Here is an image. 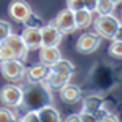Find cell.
Instances as JSON below:
<instances>
[{"instance_id": "603a6c76", "label": "cell", "mask_w": 122, "mask_h": 122, "mask_svg": "<svg viewBox=\"0 0 122 122\" xmlns=\"http://www.w3.org/2000/svg\"><path fill=\"white\" fill-rule=\"evenodd\" d=\"M11 59H16L15 52H13L5 42L0 44V62H2V60H11Z\"/></svg>"}, {"instance_id": "1f68e13d", "label": "cell", "mask_w": 122, "mask_h": 122, "mask_svg": "<svg viewBox=\"0 0 122 122\" xmlns=\"http://www.w3.org/2000/svg\"><path fill=\"white\" fill-rule=\"evenodd\" d=\"M112 41H121L122 42V23H121V26H119V29L116 31V34H114V39Z\"/></svg>"}, {"instance_id": "ac0fdd59", "label": "cell", "mask_w": 122, "mask_h": 122, "mask_svg": "<svg viewBox=\"0 0 122 122\" xmlns=\"http://www.w3.org/2000/svg\"><path fill=\"white\" fill-rule=\"evenodd\" d=\"M51 72H56V73H60V75H67V76H72L73 72H75V67L70 60L67 59H60L59 62H56L52 67H49Z\"/></svg>"}, {"instance_id": "5bb4252c", "label": "cell", "mask_w": 122, "mask_h": 122, "mask_svg": "<svg viewBox=\"0 0 122 122\" xmlns=\"http://www.w3.org/2000/svg\"><path fill=\"white\" fill-rule=\"evenodd\" d=\"M44 83H46L51 90H60V88H64L67 83H70V76L60 75V73H56V72H49V75L46 76Z\"/></svg>"}, {"instance_id": "d6986e66", "label": "cell", "mask_w": 122, "mask_h": 122, "mask_svg": "<svg viewBox=\"0 0 122 122\" xmlns=\"http://www.w3.org/2000/svg\"><path fill=\"white\" fill-rule=\"evenodd\" d=\"M114 8H116V5L111 3L109 0H98L94 11H96L98 15H112Z\"/></svg>"}, {"instance_id": "7a4b0ae2", "label": "cell", "mask_w": 122, "mask_h": 122, "mask_svg": "<svg viewBox=\"0 0 122 122\" xmlns=\"http://www.w3.org/2000/svg\"><path fill=\"white\" fill-rule=\"evenodd\" d=\"M94 33L103 39H114L116 31L121 26V20L114 15H98L93 20Z\"/></svg>"}, {"instance_id": "8fae6325", "label": "cell", "mask_w": 122, "mask_h": 122, "mask_svg": "<svg viewBox=\"0 0 122 122\" xmlns=\"http://www.w3.org/2000/svg\"><path fill=\"white\" fill-rule=\"evenodd\" d=\"M59 91H60V99H62L64 103H68V104H73V103L80 101V99L83 98L81 88L76 86V85H73V83H67L65 86L60 88Z\"/></svg>"}, {"instance_id": "d6a6232c", "label": "cell", "mask_w": 122, "mask_h": 122, "mask_svg": "<svg viewBox=\"0 0 122 122\" xmlns=\"http://www.w3.org/2000/svg\"><path fill=\"white\" fill-rule=\"evenodd\" d=\"M111 3H114V5H119V3H122V0H109Z\"/></svg>"}, {"instance_id": "52a82bcc", "label": "cell", "mask_w": 122, "mask_h": 122, "mask_svg": "<svg viewBox=\"0 0 122 122\" xmlns=\"http://www.w3.org/2000/svg\"><path fill=\"white\" fill-rule=\"evenodd\" d=\"M31 13L33 10L26 0H11V3L8 5V15L20 23H25Z\"/></svg>"}, {"instance_id": "f546056e", "label": "cell", "mask_w": 122, "mask_h": 122, "mask_svg": "<svg viewBox=\"0 0 122 122\" xmlns=\"http://www.w3.org/2000/svg\"><path fill=\"white\" fill-rule=\"evenodd\" d=\"M98 122H121V121H119V117L116 114H106L103 119H99Z\"/></svg>"}, {"instance_id": "5b68a950", "label": "cell", "mask_w": 122, "mask_h": 122, "mask_svg": "<svg viewBox=\"0 0 122 122\" xmlns=\"http://www.w3.org/2000/svg\"><path fill=\"white\" fill-rule=\"evenodd\" d=\"M101 46V38L96 33H83L75 44L76 52L80 54H93Z\"/></svg>"}, {"instance_id": "ba28073f", "label": "cell", "mask_w": 122, "mask_h": 122, "mask_svg": "<svg viewBox=\"0 0 122 122\" xmlns=\"http://www.w3.org/2000/svg\"><path fill=\"white\" fill-rule=\"evenodd\" d=\"M42 34V47H59L62 41V33L54 26V23H47L41 28Z\"/></svg>"}, {"instance_id": "7c38bea8", "label": "cell", "mask_w": 122, "mask_h": 122, "mask_svg": "<svg viewBox=\"0 0 122 122\" xmlns=\"http://www.w3.org/2000/svg\"><path fill=\"white\" fill-rule=\"evenodd\" d=\"M62 59V54L59 47H41L39 49V60L46 67H52L56 62Z\"/></svg>"}, {"instance_id": "836d02e7", "label": "cell", "mask_w": 122, "mask_h": 122, "mask_svg": "<svg viewBox=\"0 0 122 122\" xmlns=\"http://www.w3.org/2000/svg\"><path fill=\"white\" fill-rule=\"evenodd\" d=\"M121 23H122V21H121Z\"/></svg>"}, {"instance_id": "3957f363", "label": "cell", "mask_w": 122, "mask_h": 122, "mask_svg": "<svg viewBox=\"0 0 122 122\" xmlns=\"http://www.w3.org/2000/svg\"><path fill=\"white\" fill-rule=\"evenodd\" d=\"M0 72H2L5 80H8L11 83H18L25 78L26 68H25L21 60L11 59V60H2L0 62Z\"/></svg>"}, {"instance_id": "44dd1931", "label": "cell", "mask_w": 122, "mask_h": 122, "mask_svg": "<svg viewBox=\"0 0 122 122\" xmlns=\"http://www.w3.org/2000/svg\"><path fill=\"white\" fill-rule=\"evenodd\" d=\"M10 34H11V25L5 20H0V44H3Z\"/></svg>"}, {"instance_id": "e0dca14e", "label": "cell", "mask_w": 122, "mask_h": 122, "mask_svg": "<svg viewBox=\"0 0 122 122\" xmlns=\"http://www.w3.org/2000/svg\"><path fill=\"white\" fill-rule=\"evenodd\" d=\"M75 15V25H76V29H85L88 28V26H91L93 25V13L91 11H88V10H80V11H75L73 13Z\"/></svg>"}, {"instance_id": "9a60e30c", "label": "cell", "mask_w": 122, "mask_h": 122, "mask_svg": "<svg viewBox=\"0 0 122 122\" xmlns=\"http://www.w3.org/2000/svg\"><path fill=\"white\" fill-rule=\"evenodd\" d=\"M83 101V112H90V114H96L101 106H103V98L101 96H96V94H90V96H85L81 98Z\"/></svg>"}, {"instance_id": "6da1fadb", "label": "cell", "mask_w": 122, "mask_h": 122, "mask_svg": "<svg viewBox=\"0 0 122 122\" xmlns=\"http://www.w3.org/2000/svg\"><path fill=\"white\" fill-rule=\"evenodd\" d=\"M23 90V106L28 111H38L44 106L52 104V93L51 88L44 81L26 83L21 86Z\"/></svg>"}, {"instance_id": "7402d4cb", "label": "cell", "mask_w": 122, "mask_h": 122, "mask_svg": "<svg viewBox=\"0 0 122 122\" xmlns=\"http://www.w3.org/2000/svg\"><path fill=\"white\" fill-rule=\"evenodd\" d=\"M109 56L116 57V59H122V42L121 41H112L109 44V49H107Z\"/></svg>"}, {"instance_id": "484cf974", "label": "cell", "mask_w": 122, "mask_h": 122, "mask_svg": "<svg viewBox=\"0 0 122 122\" xmlns=\"http://www.w3.org/2000/svg\"><path fill=\"white\" fill-rule=\"evenodd\" d=\"M20 122H41L39 121L38 111H26V114L20 119Z\"/></svg>"}, {"instance_id": "4316f807", "label": "cell", "mask_w": 122, "mask_h": 122, "mask_svg": "<svg viewBox=\"0 0 122 122\" xmlns=\"http://www.w3.org/2000/svg\"><path fill=\"white\" fill-rule=\"evenodd\" d=\"M106 114H116V104L111 103V101H103V106H101Z\"/></svg>"}, {"instance_id": "83f0119b", "label": "cell", "mask_w": 122, "mask_h": 122, "mask_svg": "<svg viewBox=\"0 0 122 122\" xmlns=\"http://www.w3.org/2000/svg\"><path fill=\"white\" fill-rule=\"evenodd\" d=\"M80 121L81 122H98V119H96V116L94 114H90V112H80Z\"/></svg>"}, {"instance_id": "2e32d148", "label": "cell", "mask_w": 122, "mask_h": 122, "mask_svg": "<svg viewBox=\"0 0 122 122\" xmlns=\"http://www.w3.org/2000/svg\"><path fill=\"white\" fill-rule=\"evenodd\" d=\"M38 116H39V121L41 122H62L60 112L57 111L52 104L38 109Z\"/></svg>"}, {"instance_id": "f1b7e54d", "label": "cell", "mask_w": 122, "mask_h": 122, "mask_svg": "<svg viewBox=\"0 0 122 122\" xmlns=\"http://www.w3.org/2000/svg\"><path fill=\"white\" fill-rule=\"evenodd\" d=\"M83 3H85V10H88V11H91V13H94L98 0H83Z\"/></svg>"}, {"instance_id": "ffe728a7", "label": "cell", "mask_w": 122, "mask_h": 122, "mask_svg": "<svg viewBox=\"0 0 122 122\" xmlns=\"http://www.w3.org/2000/svg\"><path fill=\"white\" fill-rule=\"evenodd\" d=\"M0 122H20V117L13 109L0 107Z\"/></svg>"}, {"instance_id": "4fadbf2b", "label": "cell", "mask_w": 122, "mask_h": 122, "mask_svg": "<svg viewBox=\"0 0 122 122\" xmlns=\"http://www.w3.org/2000/svg\"><path fill=\"white\" fill-rule=\"evenodd\" d=\"M49 72H51V68L46 65H42V64H38V65H33L29 67L28 70H26V80H28L29 83H34V81H44L46 80V76L49 75Z\"/></svg>"}, {"instance_id": "d4e9b609", "label": "cell", "mask_w": 122, "mask_h": 122, "mask_svg": "<svg viewBox=\"0 0 122 122\" xmlns=\"http://www.w3.org/2000/svg\"><path fill=\"white\" fill-rule=\"evenodd\" d=\"M67 8L75 13V11H80L85 8V3L83 0H67Z\"/></svg>"}, {"instance_id": "30bf717a", "label": "cell", "mask_w": 122, "mask_h": 122, "mask_svg": "<svg viewBox=\"0 0 122 122\" xmlns=\"http://www.w3.org/2000/svg\"><path fill=\"white\" fill-rule=\"evenodd\" d=\"M21 38L28 49H41L42 47L41 28H25V31L21 33Z\"/></svg>"}, {"instance_id": "9c48e42d", "label": "cell", "mask_w": 122, "mask_h": 122, "mask_svg": "<svg viewBox=\"0 0 122 122\" xmlns=\"http://www.w3.org/2000/svg\"><path fill=\"white\" fill-rule=\"evenodd\" d=\"M5 44L15 52V56H16V59L18 60H26V57H28V47H26V44H25V41H23V38H21V34H10L8 38H7V41H5Z\"/></svg>"}, {"instance_id": "277c9868", "label": "cell", "mask_w": 122, "mask_h": 122, "mask_svg": "<svg viewBox=\"0 0 122 122\" xmlns=\"http://www.w3.org/2000/svg\"><path fill=\"white\" fill-rule=\"evenodd\" d=\"M0 101L3 107H20L23 106V90L15 83H8L0 90Z\"/></svg>"}, {"instance_id": "8992f818", "label": "cell", "mask_w": 122, "mask_h": 122, "mask_svg": "<svg viewBox=\"0 0 122 122\" xmlns=\"http://www.w3.org/2000/svg\"><path fill=\"white\" fill-rule=\"evenodd\" d=\"M54 26H56L62 34H68V33H73L76 29V25H75V15L73 11H70L68 8L62 10L57 13L56 20L52 21Z\"/></svg>"}, {"instance_id": "4dcf8cb0", "label": "cell", "mask_w": 122, "mask_h": 122, "mask_svg": "<svg viewBox=\"0 0 122 122\" xmlns=\"http://www.w3.org/2000/svg\"><path fill=\"white\" fill-rule=\"evenodd\" d=\"M62 122H81L80 121V114H70V116H67Z\"/></svg>"}, {"instance_id": "cb8c5ba5", "label": "cell", "mask_w": 122, "mask_h": 122, "mask_svg": "<svg viewBox=\"0 0 122 122\" xmlns=\"http://www.w3.org/2000/svg\"><path fill=\"white\" fill-rule=\"evenodd\" d=\"M25 25H26V28H42V26H44V25L41 23L39 16H36L34 13L29 15V18L25 21Z\"/></svg>"}]
</instances>
